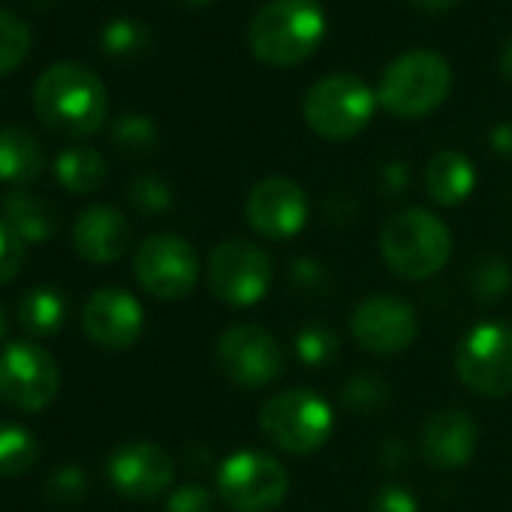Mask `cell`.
Listing matches in <instances>:
<instances>
[{
  "mask_svg": "<svg viewBox=\"0 0 512 512\" xmlns=\"http://www.w3.org/2000/svg\"><path fill=\"white\" fill-rule=\"evenodd\" d=\"M455 374L473 395H512V329L503 323L470 329L455 350Z\"/></svg>",
  "mask_w": 512,
  "mask_h": 512,
  "instance_id": "obj_11",
  "label": "cell"
},
{
  "mask_svg": "<svg viewBox=\"0 0 512 512\" xmlns=\"http://www.w3.org/2000/svg\"><path fill=\"white\" fill-rule=\"evenodd\" d=\"M67 296L58 287H34L19 302V326L31 338H49L58 335L67 326Z\"/></svg>",
  "mask_w": 512,
  "mask_h": 512,
  "instance_id": "obj_22",
  "label": "cell"
},
{
  "mask_svg": "<svg viewBox=\"0 0 512 512\" xmlns=\"http://www.w3.org/2000/svg\"><path fill=\"white\" fill-rule=\"evenodd\" d=\"M244 217L253 232L272 241H287L299 235L311 217L308 193L284 175H269L256 181L244 199Z\"/></svg>",
  "mask_w": 512,
  "mask_h": 512,
  "instance_id": "obj_14",
  "label": "cell"
},
{
  "mask_svg": "<svg viewBox=\"0 0 512 512\" xmlns=\"http://www.w3.org/2000/svg\"><path fill=\"white\" fill-rule=\"evenodd\" d=\"M389 398H392L389 383L371 371L350 374L341 386V404L353 413H377L389 404Z\"/></svg>",
  "mask_w": 512,
  "mask_h": 512,
  "instance_id": "obj_27",
  "label": "cell"
},
{
  "mask_svg": "<svg viewBox=\"0 0 512 512\" xmlns=\"http://www.w3.org/2000/svg\"><path fill=\"white\" fill-rule=\"evenodd\" d=\"M500 73L512 82V40L503 46V52H500Z\"/></svg>",
  "mask_w": 512,
  "mask_h": 512,
  "instance_id": "obj_40",
  "label": "cell"
},
{
  "mask_svg": "<svg viewBox=\"0 0 512 512\" xmlns=\"http://www.w3.org/2000/svg\"><path fill=\"white\" fill-rule=\"evenodd\" d=\"M326 37V13L317 0H269L247 28L256 61L269 67H299Z\"/></svg>",
  "mask_w": 512,
  "mask_h": 512,
  "instance_id": "obj_2",
  "label": "cell"
},
{
  "mask_svg": "<svg viewBox=\"0 0 512 512\" xmlns=\"http://www.w3.org/2000/svg\"><path fill=\"white\" fill-rule=\"evenodd\" d=\"M43 455L40 440L22 425H0V476H25Z\"/></svg>",
  "mask_w": 512,
  "mask_h": 512,
  "instance_id": "obj_25",
  "label": "cell"
},
{
  "mask_svg": "<svg viewBox=\"0 0 512 512\" xmlns=\"http://www.w3.org/2000/svg\"><path fill=\"white\" fill-rule=\"evenodd\" d=\"M4 223L25 244H46L55 238L61 226V214L49 199L28 190H13L4 196Z\"/></svg>",
  "mask_w": 512,
  "mask_h": 512,
  "instance_id": "obj_19",
  "label": "cell"
},
{
  "mask_svg": "<svg viewBox=\"0 0 512 512\" xmlns=\"http://www.w3.org/2000/svg\"><path fill=\"white\" fill-rule=\"evenodd\" d=\"M61 389L55 356L34 341H10L0 350V398L19 413L46 410Z\"/></svg>",
  "mask_w": 512,
  "mask_h": 512,
  "instance_id": "obj_10",
  "label": "cell"
},
{
  "mask_svg": "<svg viewBox=\"0 0 512 512\" xmlns=\"http://www.w3.org/2000/svg\"><path fill=\"white\" fill-rule=\"evenodd\" d=\"M512 287V266L497 253H482L467 266V293L476 305L500 302Z\"/></svg>",
  "mask_w": 512,
  "mask_h": 512,
  "instance_id": "obj_24",
  "label": "cell"
},
{
  "mask_svg": "<svg viewBox=\"0 0 512 512\" xmlns=\"http://www.w3.org/2000/svg\"><path fill=\"white\" fill-rule=\"evenodd\" d=\"M151 46V34L145 25L130 22V19H115L103 28L100 34V49L109 58H139Z\"/></svg>",
  "mask_w": 512,
  "mask_h": 512,
  "instance_id": "obj_30",
  "label": "cell"
},
{
  "mask_svg": "<svg viewBox=\"0 0 512 512\" xmlns=\"http://www.w3.org/2000/svg\"><path fill=\"white\" fill-rule=\"evenodd\" d=\"M383 263L404 281H425L446 269L452 256L449 226L428 208H404L380 229Z\"/></svg>",
  "mask_w": 512,
  "mask_h": 512,
  "instance_id": "obj_3",
  "label": "cell"
},
{
  "mask_svg": "<svg viewBox=\"0 0 512 512\" xmlns=\"http://www.w3.org/2000/svg\"><path fill=\"white\" fill-rule=\"evenodd\" d=\"M383 187L389 190V193H401L404 187H407V166L404 163H389L386 169H383Z\"/></svg>",
  "mask_w": 512,
  "mask_h": 512,
  "instance_id": "obj_37",
  "label": "cell"
},
{
  "mask_svg": "<svg viewBox=\"0 0 512 512\" xmlns=\"http://www.w3.org/2000/svg\"><path fill=\"white\" fill-rule=\"evenodd\" d=\"M214 362L220 374L238 389H266L281 380L287 368L284 347L263 326H232L217 338Z\"/></svg>",
  "mask_w": 512,
  "mask_h": 512,
  "instance_id": "obj_9",
  "label": "cell"
},
{
  "mask_svg": "<svg viewBox=\"0 0 512 512\" xmlns=\"http://www.w3.org/2000/svg\"><path fill=\"white\" fill-rule=\"evenodd\" d=\"M181 4H190V7H202V4H208V0H181Z\"/></svg>",
  "mask_w": 512,
  "mask_h": 512,
  "instance_id": "obj_42",
  "label": "cell"
},
{
  "mask_svg": "<svg viewBox=\"0 0 512 512\" xmlns=\"http://www.w3.org/2000/svg\"><path fill=\"white\" fill-rule=\"evenodd\" d=\"M166 512H214V497L208 494L205 485L187 482V485H178V488L169 494Z\"/></svg>",
  "mask_w": 512,
  "mask_h": 512,
  "instance_id": "obj_35",
  "label": "cell"
},
{
  "mask_svg": "<svg viewBox=\"0 0 512 512\" xmlns=\"http://www.w3.org/2000/svg\"><path fill=\"white\" fill-rule=\"evenodd\" d=\"M290 284L305 293V296H323L329 290V269L311 256H299V260L290 263Z\"/></svg>",
  "mask_w": 512,
  "mask_h": 512,
  "instance_id": "obj_33",
  "label": "cell"
},
{
  "mask_svg": "<svg viewBox=\"0 0 512 512\" xmlns=\"http://www.w3.org/2000/svg\"><path fill=\"white\" fill-rule=\"evenodd\" d=\"M272 256L247 238H226L208 256V287L211 293L232 305L250 308L263 302L272 284Z\"/></svg>",
  "mask_w": 512,
  "mask_h": 512,
  "instance_id": "obj_8",
  "label": "cell"
},
{
  "mask_svg": "<svg viewBox=\"0 0 512 512\" xmlns=\"http://www.w3.org/2000/svg\"><path fill=\"white\" fill-rule=\"evenodd\" d=\"M130 202L136 211L142 214H163L172 208L175 196H172V187L166 184V178L154 175V172H142L130 181Z\"/></svg>",
  "mask_w": 512,
  "mask_h": 512,
  "instance_id": "obj_31",
  "label": "cell"
},
{
  "mask_svg": "<svg viewBox=\"0 0 512 512\" xmlns=\"http://www.w3.org/2000/svg\"><path fill=\"white\" fill-rule=\"evenodd\" d=\"M491 148L512 160V124H497L491 130Z\"/></svg>",
  "mask_w": 512,
  "mask_h": 512,
  "instance_id": "obj_38",
  "label": "cell"
},
{
  "mask_svg": "<svg viewBox=\"0 0 512 512\" xmlns=\"http://www.w3.org/2000/svg\"><path fill=\"white\" fill-rule=\"evenodd\" d=\"M46 172V148L28 127H0V181L34 184Z\"/></svg>",
  "mask_w": 512,
  "mask_h": 512,
  "instance_id": "obj_20",
  "label": "cell"
},
{
  "mask_svg": "<svg viewBox=\"0 0 512 512\" xmlns=\"http://www.w3.org/2000/svg\"><path fill=\"white\" fill-rule=\"evenodd\" d=\"M34 112L58 136H94L109 115L103 79L79 61L52 64L34 85Z\"/></svg>",
  "mask_w": 512,
  "mask_h": 512,
  "instance_id": "obj_1",
  "label": "cell"
},
{
  "mask_svg": "<svg viewBox=\"0 0 512 512\" xmlns=\"http://www.w3.org/2000/svg\"><path fill=\"white\" fill-rule=\"evenodd\" d=\"M452 88V70L437 52H407L389 64L380 79L377 103L398 118H425L431 115Z\"/></svg>",
  "mask_w": 512,
  "mask_h": 512,
  "instance_id": "obj_5",
  "label": "cell"
},
{
  "mask_svg": "<svg viewBox=\"0 0 512 512\" xmlns=\"http://www.w3.org/2000/svg\"><path fill=\"white\" fill-rule=\"evenodd\" d=\"M476 187V169L473 163L461 154V151H437L428 166H425V190L428 196L443 205V208H452V205H461Z\"/></svg>",
  "mask_w": 512,
  "mask_h": 512,
  "instance_id": "obj_21",
  "label": "cell"
},
{
  "mask_svg": "<svg viewBox=\"0 0 512 512\" xmlns=\"http://www.w3.org/2000/svg\"><path fill=\"white\" fill-rule=\"evenodd\" d=\"M293 353L305 368H326L338 359L341 353V341L338 335L323 326V323H308L299 329L296 341H293Z\"/></svg>",
  "mask_w": 512,
  "mask_h": 512,
  "instance_id": "obj_26",
  "label": "cell"
},
{
  "mask_svg": "<svg viewBox=\"0 0 512 512\" xmlns=\"http://www.w3.org/2000/svg\"><path fill=\"white\" fill-rule=\"evenodd\" d=\"M290 491V470L263 449H241L220 461L217 494L232 512H275Z\"/></svg>",
  "mask_w": 512,
  "mask_h": 512,
  "instance_id": "obj_6",
  "label": "cell"
},
{
  "mask_svg": "<svg viewBox=\"0 0 512 512\" xmlns=\"http://www.w3.org/2000/svg\"><path fill=\"white\" fill-rule=\"evenodd\" d=\"M106 172H109L106 157L94 148H85V145H73V148L61 151L55 160V175H58L61 187L76 193V196L100 190L106 181Z\"/></svg>",
  "mask_w": 512,
  "mask_h": 512,
  "instance_id": "obj_23",
  "label": "cell"
},
{
  "mask_svg": "<svg viewBox=\"0 0 512 512\" xmlns=\"http://www.w3.org/2000/svg\"><path fill=\"white\" fill-rule=\"evenodd\" d=\"M130 220L112 205H91L73 223V247L88 263H115L130 250Z\"/></svg>",
  "mask_w": 512,
  "mask_h": 512,
  "instance_id": "obj_18",
  "label": "cell"
},
{
  "mask_svg": "<svg viewBox=\"0 0 512 512\" xmlns=\"http://www.w3.org/2000/svg\"><path fill=\"white\" fill-rule=\"evenodd\" d=\"M368 512H419V500H416V494L407 491L404 485L389 482V485H383V488L371 497Z\"/></svg>",
  "mask_w": 512,
  "mask_h": 512,
  "instance_id": "obj_36",
  "label": "cell"
},
{
  "mask_svg": "<svg viewBox=\"0 0 512 512\" xmlns=\"http://www.w3.org/2000/svg\"><path fill=\"white\" fill-rule=\"evenodd\" d=\"M353 341L374 356H395L416 344L419 320L410 302L392 293H374L350 314Z\"/></svg>",
  "mask_w": 512,
  "mask_h": 512,
  "instance_id": "obj_13",
  "label": "cell"
},
{
  "mask_svg": "<svg viewBox=\"0 0 512 512\" xmlns=\"http://www.w3.org/2000/svg\"><path fill=\"white\" fill-rule=\"evenodd\" d=\"M136 281L139 287L160 299V302H178L187 299L199 281V256L190 241L160 232L148 235L136 250Z\"/></svg>",
  "mask_w": 512,
  "mask_h": 512,
  "instance_id": "obj_12",
  "label": "cell"
},
{
  "mask_svg": "<svg viewBox=\"0 0 512 512\" xmlns=\"http://www.w3.org/2000/svg\"><path fill=\"white\" fill-rule=\"evenodd\" d=\"M10 338V317H7V308L0 305V344Z\"/></svg>",
  "mask_w": 512,
  "mask_h": 512,
  "instance_id": "obj_41",
  "label": "cell"
},
{
  "mask_svg": "<svg viewBox=\"0 0 512 512\" xmlns=\"http://www.w3.org/2000/svg\"><path fill=\"white\" fill-rule=\"evenodd\" d=\"M410 4L425 16H440V13H449L458 0H410Z\"/></svg>",
  "mask_w": 512,
  "mask_h": 512,
  "instance_id": "obj_39",
  "label": "cell"
},
{
  "mask_svg": "<svg viewBox=\"0 0 512 512\" xmlns=\"http://www.w3.org/2000/svg\"><path fill=\"white\" fill-rule=\"evenodd\" d=\"M106 473H109L112 488L121 497L151 500V497H160L172 485L175 464H172V455L160 449L157 443L130 440L109 455Z\"/></svg>",
  "mask_w": 512,
  "mask_h": 512,
  "instance_id": "obj_15",
  "label": "cell"
},
{
  "mask_svg": "<svg viewBox=\"0 0 512 512\" xmlns=\"http://www.w3.org/2000/svg\"><path fill=\"white\" fill-rule=\"evenodd\" d=\"M263 434L290 455H314L335 431V413L323 395L308 386L272 395L260 410Z\"/></svg>",
  "mask_w": 512,
  "mask_h": 512,
  "instance_id": "obj_4",
  "label": "cell"
},
{
  "mask_svg": "<svg viewBox=\"0 0 512 512\" xmlns=\"http://www.w3.org/2000/svg\"><path fill=\"white\" fill-rule=\"evenodd\" d=\"M476 446H479V428L458 407L431 413L419 434V452L437 470L464 467L476 455Z\"/></svg>",
  "mask_w": 512,
  "mask_h": 512,
  "instance_id": "obj_17",
  "label": "cell"
},
{
  "mask_svg": "<svg viewBox=\"0 0 512 512\" xmlns=\"http://www.w3.org/2000/svg\"><path fill=\"white\" fill-rule=\"evenodd\" d=\"M85 335L103 350H127L142 338L145 314L136 296L118 287L97 290L82 311Z\"/></svg>",
  "mask_w": 512,
  "mask_h": 512,
  "instance_id": "obj_16",
  "label": "cell"
},
{
  "mask_svg": "<svg viewBox=\"0 0 512 512\" xmlns=\"http://www.w3.org/2000/svg\"><path fill=\"white\" fill-rule=\"evenodd\" d=\"M25 256H28V244L0 220V287L10 284L22 272Z\"/></svg>",
  "mask_w": 512,
  "mask_h": 512,
  "instance_id": "obj_34",
  "label": "cell"
},
{
  "mask_svg": "<svg viewBox=\"0 0 512 512\" xmlns=\"http://www.w3.org/2000/svg\"><path fill=\"white\" fill-rule=\"evenodd\" d=\"M377 109V94L350 73H335L311 85L305 94V121L308 127L329 139V142H344L359 136Z\"/></svg>",
  "mask_w": 512,
  "mask_h": 512,
  "instance_id": "obj_7",
  "label": "cell"
},
{
  "mask_svg": "<svg viewBox=\"0 0 512 512\" xmlns=\"http://www.w3.org/2000/svg\"><path fill=\"white\" fill-rule=\"evenodd\" d=\"M31 43L34 37H31L28 22L10 10H0V76H7L25 64Z\"/></svg>",
  "mask_w": 512,
  "mask_h": 512,
  "instance_id": "obj_29",
  "label": "cell"
},
{
  "mask_svg": "<svg viewBox=\"0 0 512 512\" xmlns=\"http://www.w3.org/2000/svg\"><path fill=\"white\" fill-rule=\"evenodd\" d=\"M112 142L124 157H145L157 148V127L151 118L127 112L121 118H115L112 124Z\"/></svg>",
  "mask_w": 512,
  "mask_h": 512,
  "instance_id": "obj_28",
  "label": "cell"
},
{
  "mask_svg": "<svg viewBox=\"0 0 512 512\" xmlns=\"http://www.w3.org/2000/svg\"><path fill=\"white\" fill-rule=\"evenodd\" d=\"M91 482H88V473L76 464H67V467H58L49 482H46V497L58 506H70V503H79L85 494H88Z\"/></svg>",
  "mask_w": 512,
  "mask_h": 512,
  "instance_id": "obj_32",
  "label": "cell"
}]
</instances>
